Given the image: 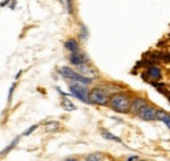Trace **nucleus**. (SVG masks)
Segmentation results:
<instances>
[{
	"mask_svg": "<svg viewBox=\"0 0 170 161\" xmlns=\"http://www.w3.org/2000/svg\"><path fill=\"white\" fill-rule=\"evenodd\" d=\"M110 105L114 110L119 113H128L130 105H131V98L124 93H116L114 96H111Z\"/></svg>",
	"mask_w": 170,
	"mask_h": 161,
	"instance_id": "f257e3e1",
	"label": "nucleus"
},
{
	"mask_svg": "<svg viewBox=\"0 0 170 161\" xmlns=\"http://www.w3.org/2000/svg\"><path fill=\"white\" fill-rule=\"evenodd\" d=\"M89 101H92L95 105H106L109 102V94L102 88H94L89 94Z\"/></svg>",
	"mask_w": 170,
	"mask_h": 161,
	"instance_id": "f03ea898",
	"label": "nucleus"
},
{
	"mask_svg": "<svg viewBox=\"0 0 170 161\" xmlns=\"http://www.w3.org/2000/svg\"><path fill=\"white\" fill-rule=\"evenodd\" d=\"M69 90L72 92L73 96H76L78 100H81L82 102H85V103H89L90 102L89 98H88V89H86L82 84H80V82L75 81L71 86H69Z\"/></svg>",
	"mask_w": 170,
	"mask_h": 161,
	"instance_id": "7ed1b4c3",
	"label": "nucleus"
},
{
	"mask_svg": "<svg viewBox=\"0 0 170 161\" xmlns=\"http://www.w3.org/2000/svg\"><path fill=\"white\" fill-rule=\"evenodd\" d=\"M59 72L62 73L63 76H65V77H68V79H72V80H75V81H77V82H80V84H89V82L92 81V80H89V79H86V77H84L82 75H80V73H77V72H75L73 69H71V68H68V67H62L59 69Z\"/></svg>",
	"mask_w": 170,
	"mask_h": 161,
	"instance_id": "20e7f679",
	"label": "nucleus"
},
{
	"mask_svg": "<svg viewBox=\"0 0 170 161\" xmlns=\"http://www.w3.org/2000/svg\"><path fill=\"white\" fill-rule=\"evenodd\" d=\"M137 115H139V118L143 121H153V119H156V109L145 105L137 113Z\"/></svg>",
	"mask_w": 170,
	"mask_h": 161,
	"instance_id": "39448f33",
	"label": "nucleus"
},
{
	"mask_svg": "<svg viewBox=\"0 0 170 161\" xmlns=\"http://www.w3.org/2000/svg\"><path fill=\"white\" fill-rule=\"evenodd\" d=\"M77 68H78V71L82 73V76L86 77V79H89V80H90V77H92V79H94V77L98 76V71H97V69L93 68V67H90V66H85V63L77 66ZM81 73H80V75H81Z\"/></svg>",
	"mask_w": 170,
	"mask_h": 161,
	"instance_id": "423d86ee",
	"label": "nucleus"
},
{
	"mask_svg": "<svg viewBox=\"0 0 170 161\" xmlns=\"http://www.w3.org/2000/svg\"><path fill=\"white\" fill-rule=\"evenodd\" d=\"M147 105V101L144 98L141 97H137V98H135L134 101H131V105H130V111H132V113H137L141 110V109Z\"/></svg>",
	"mask_w": 170,
	"mask_h": 161,
	"instance_id": "0eeeda50",
	"label": "nucleus"
},
{
	"mask_svg": "<svg viewBox=\"0 0 170 161\" xmlns=\"http://www.w3.org/2000/svg\"><path fill=\"white\" fill-rule=\"evenodd\" d=\"M69 62L75 66H80V64H84L86 63V56L84 54H78V53H75L69 56Z\"/></svg>",
	"mask_w": 170,
	"mask_h": 161,
	"instance_id": "6e6552de",
	"label": "nucleus"
},
{
	"mask_svg": "<svg viewBox=\"0 0 170 161\" xmlns=\"http://www.w3.org/2000/svg\"><path fill=\"white\" fill-rule=\"evenodd\" d=\"M147 77H149L153 81L161 80V69L158 67H149V69L147 71Z\"/></svg>",
	"mask_w": 170,
	"mask_h": 161,
	"instance_id": "1a4fd4ad",
	"label": "nucleus"
},
{
	"mask_svg": "<svg viewBox=\"0 0 170 161\" xmlns=\"http://www.w3.org/2000/svg\"><path fill=\"white\" fill-rule=\"evenodd\" d=\"M156 118H158L161 122H164L165 124L170 126V118H169V114L166 111H162V110H156Z\"/></svg>",
	"mask_w": 170,
	"mask_h": 161,
	"instance_id": "9d476101",
	"label": "nucleus"
},
{
	"mask_svg": "<svg viewBox=\"0 0 170 161\" xmlns=\"http://www.w3.org/2000/svg\"><path fill=\"white\" fill-rule=\"evenodd\" d=\"M60 105H62V107L64 109V110H67V111H73V110H76V106L73 105V102H72L69 98L63 97V98H62V102H60Z\"/></svg>",
	"mask_w": 170,
	"mask_h": 161,
	"instance_id": "9b49d317",
	"label": "nucleus"
},
{
	"mask_svg": "<svg viewBox=\"0 0 170 161\" xmlns=\"http://www.w3.org/2000/svg\"><path fill=\"white\" fill-rule=\"evenodd\" d=\"M65 49H68L72 54L78 53V45L75 40H68L67 42H65Z\"/></svg>",
	"mask_w": 170,
	"mask_h": 161,
	"instance_id": "f8f14e48",
	"label": "nucleus"
},
{
	"mask_svg": "<svg viewBox=\"0 0 170 161\" xmlns=\"http://www.w3.org/2000/svg\"><path fill=\"white\" fill-rule=\"evenodd\" d=\"M60 128V124L58 123V122H49V123L45 124V130L47 132H54V131H58V130Z\"/></svg>",
	"mask_w": 170,
	"mask_h": 161,
	"instance_id": "ddd939ff",
	"label": "nucleus"
},
{
	"mask_svg": "<svg viewBox=\"0 0 170 161\" xmlns=\"http://www.w3.org/2000/svg\"><path fill=\"white\" fill-rule=\"evenodd\" d=\"M102 135H103V138H106V139H109V140H114V142H118V143H120L122 140L118 136H115V135H113V134H110L109 131H106V130H103L102 131Z\"/></svg>",
	"mask_w": 170,
	"mask_h": 161,
	"instance_id": "4468645a",
	"label": "nucleus"
},
{
	"mask_svg": "<svg viewBox=\"0 0 170 161\" xmlns=\"http://www.w3.org/2000/svg\"><path fill=\"white\" fill-rule=\"evenodd\" d=\"M19 140H20V139H19V138H16L15 140H13V142L11 143V144H9V145H8V147L5 148V149H4L3 152H0V156H3V155L8 153V152H9V151L12 149V148H15V147H16V144H19Z\"/></svg>",
	"mask_w": 170,
	"mask_h": 161,
	"instance_id": "2eb2a0df",
	"label": "nucleus"
},
{
	"mask_svg": "<svg viewBox=\"0 0 170 161\" xmlns=\"http://www.w3.org/2000/svg\"><path fill=\"white\" fill-rule=\"evenodd\" d=\"M85 161H102V156L99 153H92L85 159Z\"/></svg>",
	"mask_w": 170,
	"mask_h": 161,
	"instance_id": "dca6fc26",
	"label": "nucleus"
},
{
	"mask_svg": "<svg viewBox=\"0 0 170 161\" xmlns=\"http://www.w3.org/2000/svg\"><path fill=\"white\" fill-rule=\"evenodd\" d=\"M36 128H38V126H37V124H34V126H32V127H30V128H28V130H26V131H25L23 135H24V136H28V135H30V134H32V132H33Z\"/></svg>",
	"mask_w": 170,
	"mask_h": 161,
	"instance_id": "f3484780",
	"label": "nucleus"
},
{
	"mask_svg": "<svg viewBox=\"0 0 170 161\" xmlns=\"http://www.w3.org/2000/svg\"><path fill=\"white\" fill-rule=\"evenodd\" d=\"M67 9H68V13L72 15V12H73V9H72V0H67Z\"/></svg>",
	"mask_w": 170,
	"mask_h": 161,
	"instance_id": "a211bd4d",
	"label": "nucleus"
},
{
	"mask_svg": "<svg viewBox=\"0 0 170 161\" xmlns=\"http://www.w3.org/2000/svg\"><path fill=\"white\" fill-rule=\"evenodd\" d=\"M13 90H15V84H13V85L11 86V90H9V96H8V97H9V101L12 100V94H13Z\"/></svg>",
	"mask_w": 170,
	"mask_h": 161,
	"instance_id": "6ab92c4d",
	"label": "nucleus"
},
{
	"mask_svg": "<svg viewBox=\"0 0 170 161\" xmlns=\"http://www.w3.org/2000/svg\"><path fill=\"white\" fill-rule=\"evenodd\" d=\"M11 0H5V2H3L2 4H0V7H5V5H8V3H9Z\"/></svg>",
	"mask_w": 170,
	"mask_h": 161,
	"instance_id": "aec40b11",
	"label": "nucleus"
},
{
	"mask_svg": "<svg viewBox=\"0 0 170 161\" xmlns=\"http://www.w3.org/2000/svg\"><path fill=\"white\" fill-rule=\"evenodd\" d=\"M127 161H137V157H130Z\"/></svg>",
	"mask_w": 170,
	"mask_h": 161,
	"instance_id": "412c9836",
	"label": "nucleus"
},
{
	"mask_svg": "<svg viewBox=\"0 0 170 161\" xmlns=\"http://www.w3.org/2000/svg\"><path fill=\"white\" fill-rule=\"evenodd\" d=\"M67 161H76V160H75V159H68Z\"/></svg>",
	"mask_w": 170,
	"mask_h": 161,
	"instance_id": "4be33fe9",
	"label": "nucleus"
},
{
	"mask_svg": "<svg viewBox=\"0 0 170 161\" xmlns=\"http://www.w3.org/2000/svg\"><path fill=\"white\" fill-rule=\"evenodd\" d=\"M137 161H139V160H137Z\"/></svg>",
	"mask_w": 170,
	"mask_h": 161,
	"instance_id": "5701e85b",
	"label": "nucleus"
}]
</instances>
